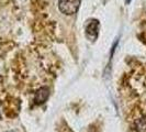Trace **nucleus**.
Wrapping results in <instances>:
<instances>
[{
    "mask_svg": "<svg viewBox=\"0 0 146 132\" xmlns=\"http://www.w3.org/2000/svg\"><path fill=\"white\" fill-rule=\"evenodd\" d=\"M136 131L137 132H146V120L141 119L136 122Z\"/></svg>",
    "mask_w": 146,
    "mask_h": 132,
    "instance_id": "20e7f679",
    "label": "nucleus"
},
{
    "mask_svg": "<svg viewBox=\"0 0 146 132\" xmlns=\"http://www.w3.org/2000/svg\"><path fill=\"white\" fill-rule=\"evenodd\" d=\"M125 2H126V3H127V5H129V3H130V2H131V0H125Z\"/></svg>",
    "mask_w": 146,
    "mask_h": 132,
    "instance_id": "39448f33",
    "label": "nucleus"
},
{
    "mask_svg": "<svg viewBox=\"0 0 146 132\" xmlns=\"http://www.w3.org/2000/svg\"><path fill=\"white\" fill-rule=\"evenodd\" d=\"M48 96H50V89L47 87H41L34 96V103L36 105H41L44 103L47 99H48Z\"/></svg>",
    "mask_w": 146,
    "mask_h": 132,
    "instance_id": "7ed1b4c3",
    "label": "nucleus"
},
{
    "mask_svg": "<svg viewBox=\"0 0 146 132\" xmlns=\"http://www.w3.org/2000/svg\"><path fill=\"white\" fill-rule=\"evenodd\" d=\"M7 132H13V131H7Z\"/></svg>",
    "mask_w": 146,
    "mask_h": 132,
    "instance_id": "423d86ee",
    "label": "nucleus"
},
{
    "mask_svg": "<svg viewBox=\"0 0 146 132\" xmlns=\"http://www.w3.org/2000/svg\"><path fill=\"white\" fill-rule=\"evenodd\" d=\"M80 0H58V8L62 13L72 15L77 12Z\"/></svg>",
    "mask_w": 146,
    "mask_h": 132,
    "instance_id": "f257e3e1",
    "label": "nucleus"
},
{
    "mask_svg": "<svg viewBox=\"0 0 146 132\" xmlns=\"http://www.w3.org/2000/svg\"><path fill=\"white\" fill-rule=\"evenodd\" d=\"M100 23L98 20H91L86 27V35L90 41H95L99 33Z\"/></svg>",
    "mask_w": 146,
    "mask_h": 132,
    "instance_id": "f03ea898",
    "label": "nucleus"
}]
</instances>
